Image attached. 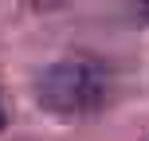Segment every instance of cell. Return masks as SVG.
Masks as SVG:
<instances>
[{"mask_svg":"<svg viewBox=\"0 0 149 141\" xmlns=\"http://www.w3.org/2000/svg\"><path fill=\"white\" fill-rule=\"evenodd\" d=\"M28 4H36V8H55V4H63V0H28Z\"/></svg>","mask_w":149,"mask_h":141,"instance_id":"obj_2","label":"cell"},{"mask_svg":"<svg viewBox=\"0 0 149 141\" xmlns=\"http://www.w3.org/2000/svg\"><path fill=\"white\" fill-rule=\"evenodd\" d=\"M0 126H4V110H0Z\"/></svg>","mask_w":149,"mask_h":141,"instance_id":"obj_3","label":"cell"},{"mask_svg":"<svg viewBox=\"0 0 149 141\" xmlns=\"http://www.w3.org/2000/svg\"><path fill=\"white\" fill-rule=\"evenodd\" d=\"M106 98V78L98 74L94 63L86 59H67L55 63L51 71L39 78V102L51 114L63 118H79V114H94Z\"/></svg>","mask_w":149,"mask_h":141,"instance_id":"obj_1","label":"cell"}]
</instances>
